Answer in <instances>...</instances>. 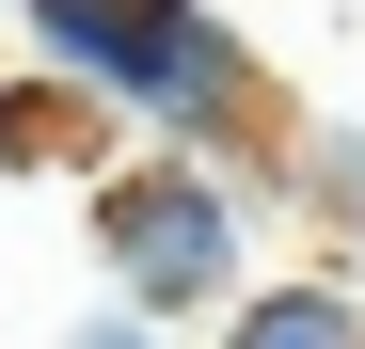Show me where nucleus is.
<instances>
[{
    "mask_svg": "<svg viewBox=\"0 0 365 349\" xmlns=\"http://www.w3.org/2000/svg\"><path fill=\"white\" fill-rule=\"evenodd\" d=\"M96 254H111V302L128 318H207L238 302V191L207 159H128V174H96Z\"/></svg>",
    "mask_w": 365,
    "mask_h": 349,
    "instance_id": "1",
    "label": "nucleus"
},
{
    "mask_svg": "<svg viewBox=\"0 0 365 349\" xmlns=\"http://www.w3.org/2000/svg\"><path fill=\"white\" fill-rule=\"evenodd\" d=\"M64 349H143V318H128V302H111V318H80Z\"/></svg>",
    "mask_w": 365,
    "mask_h": 349,
    "instance_id": "3",
    "label": "nucleus"
},
{
    "mask_svg": "<svg viewBox=\"0 0 365 349\" xmlns=\"http://www.w3.org/2000/svg\"><path fill=\"white\" fill-rule=\"evenodd\" d=\"M222 349H365V302L334 270H302V286H238L222 302Z\"/></svg>",
    "mask_w": 365,
    "mask_h": 349,
    "instance_id": "2",
    "label": "nucleus"
}]
</instances>
